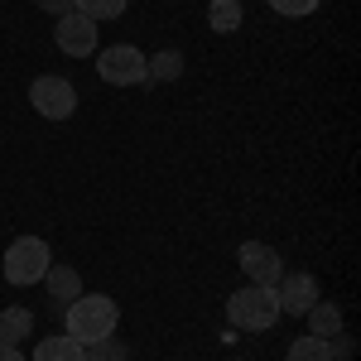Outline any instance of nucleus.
<instances>
[{
    "label": "nucleus",
    "instance_id": "1",
    "mask_svg": "<svg viewBox=\"0 0 361 361\" xmlns=\"http://www.w3.org/2000/svg\"><path fill=\"white\" fill-rule=\"evenodd\" d=\"M116 323H121V308H116L111 294H78L63 308V333L73 342H82V347H97L102 337H116Z\"/></svg>",
    "mask_w": 361,
    "mask_h": 361
},
{
    "label": "nucleus",
    "instance_id": "2",
    "mask_svg": "<svg viewBox=\"0 0 361 361\" xmlns=\"http://www.w3.org/2000/svg\"><path fill=\"white\" fill-rule=\"evenodd\" d=\"M279 318V299H275V284H241L231 299H226V323L231 333H265L275 328Z\"/></svg>",
    "mask_w": 361,
    "mask_h": 361
},
{
    "label": "nucleus",
    "instance_id": "3",
    "mask_svg": "<svg viewBox=\"0 0 361 361\" xmlns=\"http://www.w3.org/2000/svg\"><path fill=\"white\" fill-rule=\"evenodd\" d=\"M49 265H54V250H49V241H44V236H20V241H10L5 260H0V270H5V279H10L15 289L39 284Z\"/></svg>",
    "mask_w": 361,
    "mask_h": 361
},
{
    "label": "nucleus",
    "instance_id": "4",
    "mask_svg": "<svg viewBox=\"0 0 361 361\" xmlns=\"http://www.w3.org/2000/svg\"><path fill=\"white\" fill-rule=\"evenodd\" d=\"M29 106L44 116V121H68V116L78 111V87L68 82V78L44 73V78H34V87H29Z\"/></svg>",
    "mask_w": 361,
    "mask_h": 361
},
{
    "label": "nucleus",
    "instance_id": "5",
    "mask_svg": "<svg viewBox=\"0 0 361 361\" xmlns=\"http://www.w3.org/2000/svg\"><path fill=\"white\" fill-rule=\"evenodd\" d=\"M97 73H102V82H111V87H135V82H145V54L135 44H111L97 58Z\"/></svg>",
    "mask_w": 361,
    "mask_h": 361
},
{
    "label": "nucleus",
    "instance_id": "6",
    "mask_svg": "<svg viewBox=\"0 0 361 361\" xmlns=\"http://www.w3.org/2000/svg\"><path fill=\"white\" fill-rule=\"evenodd\" d=\"M54 44H58L68 58H92V54H97V20H87V15H78V10L58 15Z\"/></svg>",
    "mask_w": 361,
    "mask_h": 361
},
{
    "label": "nucleus",
    "instance_id": "7",
    "mask_svg": "<svg viewBox=\"0 0 361 361\" xmlns=\"http://www.w3.org/2000/svg\"><path fill=\"white\" fill-rule=\"evenodd\" d=\"M236 265L246 270V284H279V275H284L279 250L265 246V241H246V246L236 250Z\"/></svg>",
    "mask_w": 361,
    "mask_h": 361
},
{
    "label": "nucleus",
    "instance_id": "8",
    "mask_svg": "<svg viewBox=\"0 0 361 361\" xmlns=\"http://www.w3.org/2000/svg\"><path fill=\"white\" fill-rule=\"evenodd\" d=\"M275 299H279V313L304 318L308 308L323 299V289H318V279L304 275V270H299V275H289V270H284V275H279V284H275Z\"/></svg>",
    "mask_w": 361,
    "mask_h": 361
},
{
    "label": "nucleus",
    "instance_id": "9",
    "mask_svg": "<svg viewBox=\"0 0 361 361\" xmlns=\"http://www.w3.org/2000/svg\"><path fill=\"white\" fill-rule=\"evenodd\" d=\"M39 284H49V299H54V308H63V304H73L78 294H82V275L73 270V265H49L44 270V279Z\"/></svg>",
    "mask_w": 361,
    "mask_h": 361
},
{
    "label": "nucleus",
    "instance_id": "10",
    "mask_svg": "<svg viewBox=\"0 0 361 361\" xmlns=\"http://www.w3.org/2000/svg\"><path fill=\"white\" fill-rule=\"evenodd\" d=\"M304 318H308V333L313 337H342V304L337 299H318Z\"/></svg>",
    "mask_w": 361,
    "mask_h": 361
},
{
    "label": "nucleus",
    "instance_id": "11",
    "mask_svg": "<svg viewBox=\"0 0 361 361\" xmlns=\"http://www.w3.org/2000/svg\"><path fill=\"white\" fill-rule=\"evenodd\" d=\"M34 361H87V347L73 342L68 333H58V337H44V342L34 347Z\"/></svg>",
    "mask_w": 361,
    "mask_h": 361
},
{
    "label": "nucleus",
    "instance_id": "12",
    "mask_svg": "<svg viewBox=\"0 0 361 361\" xmlns=\"http://www.w3.org/2000/svg\"><path fill=\"white\" fill-rule=\"evenodd\" d=\"M34 333V313L29 308H5L0 313V347H20Z\"/></svg>",
    "mask_w": 361,
    "mask_h": 361
},
{
    "label": "nucleus",
    "instance_id": "13",
    "mask_svg": "<svg viewBox=\"0 0 361 361\" xmlns=\"http://www.w3.org/2000/svg\"><path fill=\"white\" fill-rule=\"evenodd\" d=\"M178 73H183L178 49H159L154 58H145V82H178Z\"/></svg>",
    "mask_w": 361,
    "mask_h": 361
},
{
    "label": "nucleus",
    "instance_id": "14",
    "mask_svg": "<svg viewBox=\"0 0 361 361\" xmlns=\"http://www.w3.org/2000/svg\"><path fill=\"white\" fill-rule=\"evenodd\" d=\"M241 20H246L241 0H212V5H207V25L217 29V34H236Z\"/></svg>",
    "mask_w": 361,
    "mask_h": 361
},
{
    "label": "nucleus",
    "instance_id": "15",
    "mask_svg": "<svg viewBox=\"0 0 361 361\" xmlns=\"http://www.w3.org/2000/svg\"><path fill=\"white\" fill-rule=\"evenodd\" d=\"M284 361H333V342L328 337H294V347L284 352Z\"/></svg>",
    "mask_w": 361,
    "mask_h": 361
},
{
    "label": "nucleus",
    "instance_id": "16",
    "mask_svg": "<svg viewBox=\"0 0 361 361\" xmlns=\"http://www.w3.org/2000/svg\"><path fill=\"white\" fill-rule=\"evenodd\" d=\"M73 10L102 25V20H121L126 15V0H73Z\"/></svg>",
    "mask_w": 361,
    "mask_h": 361
},
{
    "label": "nucleus",
    "instance_id": "17",
    "mask_svg": "<svg viewBox=\"0 0 361 361\" xmlns=\"http://www.w3.org/2000/svg\"><path fill=\"white\" fill-rule=\"evenodd\" d=\"M270 10L275 15H289V20H304V15L318 10V0H270Z\"/></svg>",
    "mask_w": 361,
    "mask_h": 361
},
{
    "label": "nucleus",
    "instance_id": "18",
    "mask_svg": "<svg viewBox=\"0 0 361 361\" xmlns=\"http://www.w3.org/2000/svg\"><path fill=\"white\" fill-rule=\"evenodd\" d=\"M87 361H126V347L116 342V337H102L97 347H92V357Z\"/></svg>",
    "mask_w": 361,
    "mask_h": 361
},
{
    "label": "nucleus",
    "instance_id": "19",
    "mask_svg": "<svg viewBox=\"0 0 361 361\" xmlns=\"http://www.w3.org/2000/svg\"><path fill=\"white\" fill-rule=\"evenodd\" d=\"M39 10H49V15H68L73 10V0H34Z\"/></svg>",
    "mask_w": 361,
    "mask_h": 361
},
{
    "label": "nucleus",
    "instance_id": "20",
    "mask_svg": "<svg viewBox=\"0 0 361 361\" xmlns=\"http://www.w3.org/2000/svg\"><path fill=\"white\" fill-rule=\"evenodd\" d=\"M0 361H25V352L20 347H0Z\"/></svg>",
    "mask_w": 361,
    "mask_h": 361
},
{
    "label": "nucleus",
    "instance_id": "21",
    "mask_svg": "<svg viewBox=\"0 0 361 361\" xmlns=\"http://www.w3.org/2000/svg\"><path fill=\"white\" fill-rule=\"evenodd\" d=\"M231 361H246V357H231Z\"/></svg>",
    "mask_w": 361,
    "mask_h": 361
}]
</instances>
